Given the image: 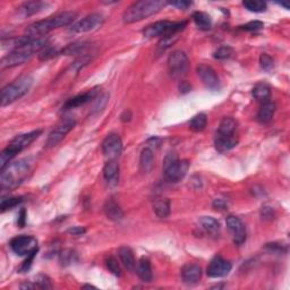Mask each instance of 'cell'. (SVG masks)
I'll use <instances>...</instances> for the list:
<instances>
[{"label":"cell","mask_w":290,"mask_h":290,"mask_svg":"<svg viewBox=\"0 0 290 290\" xmlns=\"http://www.w3.org/2000/svg\"><path fill=\"white\" fill-rule=\"evenodd\" d=\"M168 5L164 0H142L136 2L124 13L123 20L126 24H133L148 17L155 15Z\"/></svg>","instance_id":"cell-1"},{"label":"cell","mask_w":290,"mask_h":290,"mask_svg":"<svg viewBox=\"0 0 290 290\" xmlns=\"http://www.w3.org/2000/svg\"><path fill=\"white\" fill-rule=\"evenodd\" d=\"M31 170L30 159H21L19 161L8 164L2 170L0 186L3 189H13L21 185Z\"/></svg>","instance_id":"cell-2"},{"label":"cell","mask_w":290,"mask_h":290,"mask_svg":"<svg viewBox=\"0 0 290 290\" xmlns=\"http://www.w3.org/2000/svg\"><path fill=\"white\" fill-rule=\"evenodd\" d=\"M77 14L74 12H65L60 13L55 16H51L49 19L36 22L30 25L27 29V34L31 37H40L45 36V34L49 33L53 30L67 27V25L72 24L73 22L76 20Z\"/></svg>","instance_id":"cell-3"},{"label":"cell","mask_w":290,"mask_h":290,"mask_svg":"<svg viewBox=\"0 0 290 290\" xmlns=\"http://www.w3.org/2000/svg\"><path fill=\"white\" fill-rule=\"evenodd\" d=\"M238 144L237 123L231 117H226L221 120L218 131L215 133L214 145L220 153H226L236 148Z\"/></svg>","instance_id":"cell-4"},{"label":"cell","mask_w":290,"mask_h":290,"mask_svg":"<svg viewBox=\"0 0 290 290\" xmlns=\"http://www.w3.org/2000/svg\"><path fill=\"white\" fill-rule=\"evenodd\" d=\"M41 133V129H38V131H33L27 134H21V135H17L14 140H12L7 148L3 150L2 154H0V169L3 170L4 168H6L12 160L22 151L29 148L40 136Z\"/></svg>","instance_id":"cell-5"},{"label":"cell","mask_w":290,"mask_h":290,"mask_svg":"<svg viewBox=\"0 0 290 290\" xmlns=\"http://www.w3.org/2000/svg\"><path fill=\"white\" fill-rule=\"evenodd\" d=\"M189 163L187 160H179L178 154L174 151L168 152L163 160V175L164 178L170 183H178L187 174Z\"/></svg>","instance_id":"cell-6"},{"label":"cell","mask_w":290,"mask_h":290,"mask_svg":"<svg viewBox=\"0 0 290 290\" xmlns=\"http://www.w3.org/2000/svg\"><path fill=\"white\" fill-rule=\"evenodd\" d=\"M33 84V79L31 76H22L20 79L13 82V83L6 85L5 88L2 90V97H0V101H2V106L6 107L11 103L19 100L22 97L27 94L31 86Z\"/></svg>","instance_id":"cell-7"},{"label":"cell","mask_w":290,"mask_h":290,"mask_svg":"<svg viewBox=\"0 0 290 290\" xmlns=\"http://www.w3.org/2000/svg\"><path fill=\"white\" fill-rule=\"evenodd\" d=\"M187 22H170V21H160L146 27L143 31V34L146 38L154 37H169L177 36L180 31L186 28Z\"/></svg>","instance_id":"cell-8"},{"label":"cell","mask_w":290,"mask_h":290,"mask_svg":"<svg viewBox=\"0 0 290 290\" xmlns=\"http://www.w3.org/2000/svg\"><path fill=\"white\" fill-rule=\"evenodd\" d=\"M189 62L184 51L176 50L168 58V69L171 77L178 80L184 77L188 72Z\"/></svg>","instance_id":"cell-9"},{"label":"cell","mask_w":290,"mask_h":290,"mask_svg":"<svg viewBox=\"0 0 290 290\" xmlns=\"http://www.w3.org/2000/svg\"><path fill=\"white\" fill-rule=\"evenodd\" d=\"M75 125L76 120L74 117H66V118L63 119L62 122L55 127L54 131L49 134L46 145L48 148H54V146L59 144V143L64 140L65 136L74 128Z\"/></svg>","instance_id":"cell-10"},{"label":"cell","mask_w":290,"mask_h":290,"mask_svg":"<svg viewBox=\"0 0 290 290\" xmlns=\"http://www.w3.org/2000/svg\"><path fill=\"white\" fill-rule=\"evenodd\" d=\"M11 248L20 256H25L38 249V241L33 236H17L12 239Z\"/></svg>","instance_id":"cell-11"},{"label":"cell","mask_w":290,"mask_h":290,"mask_svg":"<svg viewBox=\"0 0 290 290\" xmlns=\"http://www.w3.org/2000/svg\"><path fill=\"white\" fill-rule=\"evenodd\" d=\"M105 22V19L99 13H94V14H90L85 16L84 19L75 23L71 28V32L73 33H88L91 31H94L101 27Z\"/></svg>","instance_id":"cell-12"},{"label":"cell","mask_w":290,"mask_h":290,"mask_svg":"<svg viewBox=\"0 0 290 290\" xmlns=\"http://www.w3.org/2000/svg\"><path fill=\"white\" fill-rule=\"evenodd\" d=\"M123 142L118 134H109L102 142V153L108 160H116L122 154Z\"/></svg>","instance_id":"cell-13"},{"label":"cell","mask_w":290,"mask_h":290,"mask_svg":"<svg viewBox=\"0 0 290 290\" xmlns=\"http://www.w3.org/2000/svg\"><path fill=\"white\" fill-rule=\"evenodd\" d=\"M232 265L230 262L226 261L221 256H215L207 266L206 273L210 278H222L230 273Z\"/></svg>","instance_id":"cell-14"},{"label":"cell","mask_w":290,"mask_h":290,"mask_svg":"<svg viewBox=\"0 0 290 290\" xmlns=\"http://www.w3.org/2000/svg\"><path fill=\"white\" fill-rule=\"evenodd\" d=\"M197 74L200 76V79L202 80L203 83L206 86L207 89H210L212 91H216L220 89V80L218 75L213 68L209 65L202 64L197 67Z\"/></svg>","instance_id":"cell-15"},{"label":"cell","mask_w":290,"mask_h":290,"mask_svg":"<svg viewBox=\"0 0 290 290\" xmlns=\"http://www.w3.org/2000/svg\"><path fill=\"white\" fill-rule=\"evenodd\" d=\"M227 227L231 231L233 241L236 245H243L246 240V228L243 221L235 215H229L227 220Z\"/></svg>","instance_id":"cell-16"},{"label":"cell","mask_w":290,"mask_h":290,"mask_svg":"<svg viewBox=\"0 0 290 290\" xmlns=\"http://www.w3.org/2000/svg\"><path fill=\"white\" fill-rule=\"evenodd\" d=\"M32 56L33 55L28 53V51L20 49L14 50L2 59V62H0V67H2V69H6L20 66V65H23L24 63H27L28 60L31 59Z\"/></svg>","instance_id":"cell-17"},{"label":"cell","mask_w":290,"mask_h":290,"mask_svg":"<svg viewBox=\"0 0 290 290\" xmlns=\"http://www.w3.org/2000/svg\"><path fill=\"white\" fill-rule=\"evenodd\" d=\"M181 278L184 283L188 285H194L198 283L202 278V269L197 264H186L181 269Z\"/></svg>","instance_id":"cell-18"},{"label":"cell","mask_w":290,"mask_h":290,"mask_svg":"<svg viewBox=\"0 0 290 290\" xmlns=\"http://www.w3.org/2000/svg\"><path fill=\"white\" fill-rule=\"evenodd\" d=\"M95 95H97V91L95 90H91V91H88V92H85L83 94L76 95V97L69 99V100L65 103L63 109L64 110H71V109H75V108H77V107L84 106L85 103H88L92 100V99H94Z\"/></svg>","instance_id":"cell-19"},{"label":"cell","mask_w":290,"mask_h":290,"mask_svg":"<svg viewBox=\"0 0 290 290\" xmlns=\"http://www.w3.org/2000/svg\"><path fill=\"white\" fill-rule=\"evenodd\" d=\"M103 177L111 186H115L119 181V164L116 160H109L103 167Z\"/></svg>","instance_id":"cell-20"},{"label":"cell","mask_w":290,"mask_h":290,"mask_svg":"<svg viewBox=\"0 0 290 290\" xmlns=\"http://www.w3.org/2000/svg\"><path fill=\"white\" fill-rule=\"evenodd\" d=\"M103 211H105L107 218L112 221H120L124 218V211L114 198H109L106 201Z\"/></svg>","instance_id":"cell-21"},{"label":"cell","mask_w":290,"mask_h":290,"mask_svg":"<svg viewBox=\"0 0 290 290\" xmlns=\"http://www.w3.org/2000/svg\"><path fill=\"white\" fill-rule=\"evenodd\" d=\"M47 6L48 4L42 2H28L22 4L17 10H19L20 15H22L23 17H29L42 12L45 8H47Z\"/></svg>","instance_id":"cell-22"},{"label":"cell","mask_w":290,"mask_h":290,"mask_svg":"<svg viewBox=\"0 0 290 290\" xmlns=\"http://www.w3.org/2000/svg\"><path fill=\"white\" fill-rule=\"evenodd\" d=\"M136 271H137V275L140 276V279L143 281V282L149 283L152 281L153 272H152V266H151V262L149 261V258L142 257L137 263Z\"/></svg>","instance_id":"cell-23"},{"label":"cell","mask_w":290,"mask_h":290,"mask_svg":"<svg viewBox=\"0 0 290 290\" xmlns=\"http://www.w3.org/2000/svg\"><path fill=\"white\" fill-rule=\"evenodd\" d=\"M275 112V105L272 101H264L262 106L259 107V110L257 112V120L261 124H269L272 118H273Z\"/></svg>","instance_id":"cell-24"},{"label":"cell","mask_w":290,"mask_h":290,"mask_svg":"<svg viewBox=\"0 0 290 290\" xmlns=\"http://www.w3.org/2000/svg\"><path fill=\"white\" fill-rule=\"evenodd\" d=\"M140 168L144 174H149L154 168V154L150 148H145L141 152L140 157Z\"/></svg>","instance_id":"cell-25"},{"label":"cell","mask_w":290,"mask_h":290,"mask_svg":"<svg viewBox=\"0 0 290 290\" xmlns=\"http://www.w3.org/2000/svg\"><path fill=\"white\" fill-rule=\"evenodd\" d=\"M118 255H119V258L122 263L124 264V266L126 267L128 271H135L136 269V261H135V257H134V253L133 250L126 247V246H123V247H120L118 250Z\"/></svg>","instance_id":"cell-26"},{"label":"cell","mask_w":290,"mask_h":290,"mask_svg":"<svg viewBox=\"0 0 290 290\" xmlns=\"http://www.w3.org/2000/svg\"><path fill=\"white\" fill-rule=\"evenodd\" d=\"M200 224L203 230L212 236L219 235L220 232V223L216 219L212 216H202L200 219Z\"/></svg>","instance_id":"cell-27"},{"label":"cell","mask_w":290,"mask_h":290,"mask_svg":"<svg viewBox=\"0 0 290 290\" xmlns=\"http://www.w3.org/2000/svg\"><path fill=\"white\" fill-rule=\"evenodd\" d=\"M153 210L159 218H161V219L167 218V216H169V214H170V211H171L170 201H169L168 198H163V197L155 198L153 202Z\"/></svg>","instance_id":"cell-28"},{"label":"cell","mask_w":290,"mask_h":290,"mask_svg":"<svg viewBox=\"0 0 290 290\" xmlns=\"http://www.w3.org/2000/svg\"><path fill=\"white\" fill-rule=\"evenodd\" d=\"M90 47H91L90 42H85V41L74 42V43H71V45H68L66 48H64V49L60 51V54L65 56L82 55L83 53H85Z\"/></svg>","instance_id":"cell-29"},{"label":"cell","mask_w":290,"mask_h":290,"mask_svg":"<svg viewBox=\"0 0 290 290\" xmlns=\"http://www.w3.org/2000/svg\"><path fill=\"white\" fill-rule=\"evenodd\" d=\"M193 20L195 22L196 27L201 30L207 31L212 27V20L211 17L203 12H196L193 14Z\"/></svg>","instance_id":"cell-30"},{"label":"cell","mask_w":290,"mask_h":290,"mask_svg":"<svg viewBox=\"0 0 290 290\" xmlns=\"http://www.w3.org/2000/svg\"><path fill=\"white\" fill-rule=\"evenodd\" d=\"M271 95L270 86L265 83H258L255 85L253 89V97L256 99L257 101H266Z\"/></svg>","instance_id":"cell-31"},{"label":"cell","mask_w":290,"mask_h":290,"mask_svg":"<svg viewBox=\"0 0 290 290\" xmlns=\"http://www.w3.org/2000/svg\"><path fill=\"white\" fill-rule=\"evenodd\" d=\"M207 125V117L205 114H198L196 116H194L192 120L189 123V128L192 129L193 132L200 133L203 132L205 129Z\"/></svg>","instance_id":"cell-32"},{"label":"cell","mask_w":290,"mask_h":290,"mask_svg":"<svg viewBox=\"0 0 290 290\" xmlns=\"http://www.w3.org/2000/svg\"><path fill=\"white\" fill-rule=\"evenodd\" d=\"M243 6L252 13H263L266 11V4L258 0H245L243 2Z\"/></svg>","instance_id":"cell-33"},{"label":"cell","mask_w":290,"mask_h":290,"mask_svg":"<svg viewBox=\"0 0 290 290\" xmlns=\"http://www.w3.org/2000/svg\"><path fill=\"white\" fill-rule=\"evenodd\" d=\"M178 37L177 36H169V37H163L161 40L159 41L158 47H157V51L159 54H162L166 51L168 48H170L174 43L177 41Z\"/></svg>","instance_id":"cell-34"},{"label":"cell","mask_w":290,"mask_h":290,"mask_svg":"<svg viewBox=\"0 0 290 290\" xmlns=\"http://www.w3.org/2000/svg\"><path fill=\"white\" fill-rule=\"evenodd\" d=\"M59 54L60 53L56 48L48 45L45 49H42L40 53H39V59H40L41 62H47V60L55 58L56 56H58Z\"/></svg>","instance_id":"cell-35"},{"label":"cell","mask_w":290,"mask_h":290,"mask_svg":"<svg viewBox=\"0 0 290 290\" xmlns=\"http://www.w3.org/2000/svg\"><path fill=\"white\" fill-rule=\"evenodd\" d=\"M23 202V197H8V198H3L2 200V204H0V207H2V211L5 212L7 210H12L14 209L15 206H17L21 203Z\"/></svg>","instance_id":"cell-36"},{"label":"cell","mask_w":290,"mask_h":290,"mask_svg":"<svg viewBox=\"0 0 290 290\" xmlns=\"http://www.w3.org/2000/svg\"><path fill=\"white\" fill-rule=\"evenodd\" d=\"M232 55H233L232 48L229 46H223V47H220L219 49L215 51L213 57L218 60H224V59L230 58Z\"/></svg>","instance_id":"cell-37"},{"label":"cell","mask_w":290,"mask_h":290,"mask_svg":"<svg viewBox=\"0 0 290 290\" xmlns=\"http://www.w3.org/2000/svg\"><path fill=\"white\" fill-rule=\"evenodd\" d=\"M106 265L112 274H115L116 276H122V269H120L118 261L115 257H108L106 259Z\"/></svg>","instance_id":"cell-38"},{"label":"cell","mask_w":290,"mask_h":290,"mask_svg":"<svg viewBox=\"0 0 290 290\" xmlns=\"http://www.w3.org/2000/svg\"><path fill=\"white\" fill-rule=\"evenodd\" d=\"M259 64H261V67L264 71L270 72L274 67V60L272 59L267 54H262L261 57H259Z\"/></svg>","instance_id":"cell-39"},{"label":"cell","mask_w":290,"mask_h":290,"mask_svg":"<svg viewBox=\"0 0 290 290\" xmlns=\"http://www.w3.org/2000/svg\"><path fill=\"white\" fill-rule=\"evenodd\" d=\"M37 288H41V289H50L53 288V285L50 283V280L48 278L47 275H39L37 278Z\"/></svg>","instance_id":"cell-40"},{"label":"cell","mask_w":290,"mask_h":290,"mask_svg":"<svg viewBox=\"0 0 290 290\" xmlns=\"http://www.w3.org/2000/svg\"><path fill=\"white\" fill-rule=\"evenodd\" d=\"M264 24L262 22L259 21H253V22H249V23L243 25V27H240L245 31H249V32H253V31H257V30H261L263 29Z\"/></svg>","instance_id":"cell-41"},{"label":"cell","mask_w":290,"mask_h":290,"mask_svg":"<svg viewBox=\"0 0 290 290\" xmlns=\"http://www.w3.org/2000/svg\"><path fill=\"white\" fill-rule=\"evenodd\" d=\"M90 60H91V57H90L89 55H83L81 58H79V59L76 60L73 66H74V68L76 69V71H80L81 68H83L85 65L89 64Z\"/></svg>","instance_id":"cell-42"},{"label":"cell","mask_w":290,"mask_h":290,"mask_svg":"<svg viewBox=\"0 0 290 290\" xmlns=\"http://www.w3.org/2000/svg\"><path fill=\"white\" fill-rule=\"evenodd\" d=\"M37 253H38V249L37 250H34V252H32L31 254H29L28 255V258L25 259V262L23 263V265H22V267H21V272H27L30 267H31V265H32V262H33V258H34V256H36L37 255Z\"/></svg>","instance_id":"cell-43"},{"label":"cell","mask_w":290,"mask_h":290,"mask_svg":"<svg viewBox=\"0 0 290 290\" xmlns=\"http://www.w3.org/2000/svg\"><path fill=\"white\" fill-rule=\"evenodd\" d=\"M62 256V262L63 264H71L74 262V257L76 256L75 253L71 252V250H65V252L60 255Z\"/></svg>","instance_id":"cell-44"},{"label":"cell","mask_w":290,"mask_h":290,"mask_svg":"<svg viewBox=\"0 0 290 290\" xmlns=\"http://www.w3.org/2000/svg\"><path fill=\"white\" fill-rule=\"evenodd\" d=\"M168 5L177 7V8H179V10H186V8H188L190 5H192V3H190V2H185V0H177V2L168 3Z\"/></svg>","instance_id":"cell-45"},{"label":"cell","mask_w":290,"mask_h":290,"mask_svg":"<svg viewBox=\"0 0 290 290\" xmlns=\"http://www.w3.org/2000/svg\"><path fill=\"white\" fill-rule=\"evenodd\" d=\"M262 219L263 220H271L273 219V210L269 206L262 207Z\"/></svg>","instance_id":"cell-46"},{"label":"cell","mask_w":290,"mask_h":290,"mask_svg":"<svg viewBox=\"0 0 290 290\" xmlns=\"http://www.w3.org/2000/svg\"><path fill=\"white\" fill-rule=\"evenodd\" d=\"M86 229L84 227H73V228H69L67 232L71 233L73 236H80V235H83L85 233Z\"/></svg>","instance_id":"cell-47"},{"label":"cell","mask_w":290,"mask_h":290,"mask_svg":"<svg viewBox=\"0 0 290 290\" xmlns=\"http://www.w3.org/2000/svg\"><path fill=\"white\" fill-rule=\"evenodd\" d=\"M227 206L228 205H227L226 201L221 200V198H216V200H214V202H213V207L215 210H224Z\"/></svg>","instance_id":"cell-48"},{"label":"cell","mask_w":290,"mask_h":290,"mask_svg":"<svg viewBox=\"0 0 290 290\" xmlns=\"http://www.w3.org/2000/svg\"><path fill=\"white\" fill-rule=\"evenodd\" d=\"M25 221H27V212L25 210H22L21 211V214H20V219H19V226L21 228H23L25 226Z\"/></svg>","instance_id":"cell-49"},{"label":"cell","mask_w":290,"mask_h":290,"mask_svg":"<svg viewBox=\"0 0 290 290\" xmlns=\"http://www.w3.org/2000/svg\"><path fill=\"white\" fill-rule=\"evenodd\" d=\"M188 91H190V85H188L186 82H181V85H180V92H188Z\"/></svg>","instance_id":"cell-50"},{"label":"cell","mask_w":290,"mask_h":290,"mask_svg":"<svg viewBox=\"0 0 290 290\" xmlns=\"http://www.w3.org/2000/svg\"><path fill=\"white\" fill-rule=\"evenodd\" d=\"M83 288H93V289H95V287H93V285H90V284H85Z\"/></svg>","instance_id":"cell-51"}]
</instances>
